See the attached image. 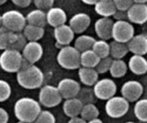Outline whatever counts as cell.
I'll list each match as a JSON object with an SVG mask.
<instances>
[{
	"mask_svg": "<svg viewBox=\"0 0 147 123\" xmlns=\"http://www.w3.org/2000/svg\"><path fill=\"white\" fill-rule=\"evenodd\" d=\"M44 79L43 72L38 66L25 60L17 73V83L26 89H35L41 87Z\"/></svg>",
	"mask_w": 147,
	"mask_h": 123,
	"instance_id": "1",
	"label": "cell"
},
{
	"mask_svg": "<svg viewBox=\"0 0 147 123\" xmlns=\"http://www.w3.org/2000/svg\"><path fill=\"white\" fill-rule=\"evenodd\" d=\"M40 103L31 97H22L15 102L14 113L22 122L32 123L41 112Z\"/></svg>",
	"mask_w": 147,
	"mask_h": 123,
	"instance_id": "2",
	"label": "cell"
},
{
	"mask_svg": "<svg viewBox=\"0 0 147 123\" xmlns=\"http://www.w3.org/2000/svg\"><path fill=\"white\" fill-rule=\"evenodd\" d=\"M80 53L74 46H64L57 53V61L62 68L67 70L79 69L81 66Z\"/></svg>",
	"mask_w": 147,
	"mask_h": 123,
	"instance_id": "3",
	"label": "cell"
},
{
	"mask_svg": "<svg viewBox=\"0 0 147 123\" xmlns=\"http://www.w3.org/2000/svg\"><path fill=\"white\" fill-rule=\"evenodd\" d=\"M24 61L22 52L18 50L6 49L0 55V67L7 73H17Z\"/></svg>",
	"mask_w": 147,
	"mask_h": 123,
	"instance_id": "4",
	"label": "cell"
},
{
	"mask_svg": "<svg viewBox=\"0 0 147 123\" xmlns=\"http://www.w3.org/2000/svg\"><path fill=\"white\" fill-rule=\"evenodd\" d=\"M2 27L14 33L23 31L27 25L26 17L18 10H9L1 15Z\"/></svg>",
	"mask_w": 147,
	"mask_h": 123,
	"instance_id": "5",
	"label": "cell"
},
{
	"mask_svg": "<svg viewBox=\"0 0 147 123\" xmlns=\"http://www.w3.org/2000/svg\"><path fill=\"white\" fill-rule=\"evenodd\" d=\"M129 109V102L123 96H114L109 99L105 105L108 116L112 118H120L124 116Z\"/></svg>",
	"mask_w": 147,
	"mask_h": 123,
	"instance_id": "6",
	"label": "cell"
},
{
	"mask_svg": "<svg viewBox=\"0 0 147 123\" xmlns=\"http://www.w3.org/2000/svg\"><path fill=\"white\" fill-rule=\"evenodd\" d=\"M61 94L57 86L45 85L40 89L39 92V102L47 108L55 107L62 102Z\"/></svg>",
	"mask_w": 147,
	"mask_h": 123,
	"instance_id": "7",
	"label": "cell"
},
{
	"mask_svg": "<svg viewBox=\"0 0 147 123\" xmlns=\"http://www.w3.org/2000/svg\"><path fill=\"white\" fill-rule=\"evenodd\" d=\"M134 27L129 21H116L113 24L112 38L115 41L128 43L134 36Z\"/></svg>",
	"mask_w": 147,
	"mask_h": 123,
	"instance_id": "8",
	"label": "cell"
},
{
	"mask_svg": "<svg viewBox=\"0 0 147 123\" xmlns=\"http://www.w3.org/2000/svg\"><path fill=\"white\" fill-rule=\"evenodd\" d=\"M116 91V84L114 81L108 78L98 80L93 86L95 96L97 99L101 100H109L115 96Z\"/></svg>",
	"mask_w": 147,
	"mask_h": 123,
	"instance_id": "9",
	"label": "cell"
},
{
	"mask_svg": "<svg viewBox=\"0 0 147 123\" xmlns=\"http://www.w3.org/2000/svg\"><path fill=\"white\" fill-rule=\"evenodd\" d=\"M121 92L122 96L129 102H137L143 94V85L136 80L127 81L122 86Z\"/></svg>",
	"mask_w": 147,
	"mask_h": 123,
	"instance_id": "10",
	"label": "cell"
},
{
	"mask_svg": "<svg viewBox=\"0 0 147 123\" xmlns=\"http://www.w3.org/2000/svg\"><path fill=\"white\" fill-rule=\"evenodd\" d=\"M57 87L63 99H65L76 97L81 89L78 82L69 78L62 79Z\"/></svg>",
	"mask_w": 147,
	"mask_h": 123,
	"instance_id": "11",
	"label": "cell"
},
{
	"mask_svg": "<svg viewBox=\"0 0 147 123\" xmlns=\"http://www.w3.org/2000/svg\"><path fill=\"white\" fill-rule=\"evenodd\" d=\"M24 60L34 64L41 59L43 55V48L39 42L29 41L22 51Z\"/></svg>",
	"mask_w": 147,
	"mask_h": 123,
	"instance_id": "12",
	"label": "cell"
},
{
	"mask_svg": "<svg viewBox=\"0 0 147 123\" xmlns=\"http://www.w3.org/2000/svg\"><path fill=\"white\" fill-rule=\"evenodd\" d=\"M114 22L110 17H101L95 22L94 29L100 40H108L112 38V31Z\"/></svg>",
	"mask_w": 147,
	"mask_h": 123,
	"instance_id": "13",
	"label": "cell"
},
{
	"mask_svg": "<svg viewBox=\"0 0 147 123\" xmlns=\"http://www.w3.org/2000/svg\"><path fill=\"white\" fill-rule=\"evenodd\" d=\"M128 20L131 23L143 24L147 22V4H136L133 5L127 11Z\"/></svg>",
	"mask_w": 147,
	"mask_h": 123,
	"instance_id": "14",
	"label": "cell"
},
{
	"mask_svg": "<svg viewBox=\"0 0 147 123\" xmlns=\"http://www.w3.org/2000/svg\"><path fill=\"white\" fill-rule=\"evenodd\" d=\"M74 31L69 24H64L54 29V37L56 43L58 46H70V43L74 40Z\"/></svg>",
	"mask_w": 147,
	"mask_h": 123,
	"instance_id": "15",
	"label": "cell"
},
{
	"mask_svg": "<svg viewBox=\"0 0 147 123\" xmlns=\"http://www.w3.org/2000/svg\"><path fill=\"white\" fill-rule=\"evenodd\" d=\"M91 19L90 16L84 12L74 14L69 21V25L75 33L80 34L86 31L90 26Z\"/></svg>",
	"mask_w": 147,
	"mask_h": 123,
	"instance_id": "16",
	"label": "cell"
},
{
	"mask_svg": "<svg viewBox=\"0 0 147 123\" xmlns=\"http://www.w3.org/2000/svg\"><path fill=\"white\" fill-rule=\"evenodd\" d=\"M129 52L134 55L144 56L147 53V35L139 34L134 35L127 43Z\"/></svg>",
	"mask_w": 147,
	"mask_h": 123,
	"instance_id": "17",
	"label": "cell"
},
{
	"mask_svg": "<svg viewBox=\"0 0 147 123\" xmlns=\"http://www.w3.org/2000/svg\"><path fill=\"white\" fill-rule=\"evenodd\" d=\"M47 22L54 28L65 24L67 21V14L60 7H52L47 10Z\"/></svg>",
	"mask_w": 147,
	"mask_h": 123,
	"instance_id": "18",
	"label": "cell"
},
{
	"mask_svg": "<svg viewBox=\"0 0 147 123\" xmlns=\"http://www.w3.org/2000/svg\"><path fill=\"white\" fill-rule=\"evenodd\" d=\"M83 105L82 101L77 97L65 99L63 106V112L70 118L78 117L81 113Z\"/></svg>",
	"mask_w": 147,
	"mask_h": 123,
	"instance_id": "19",
	"label": "cell"
},
{
	"mask_svg": "<svg viewBox=\"0 0 147 123\" xmlns=\"http://www.w3.org/2000/svg\"><path fill=\"white\" fill-rule=\"evenodd\" d=\"M128 67L134 74L144 75L147 73V60L144 56L134 55L129 59Z\"/></svg>",
	"mask_w": 147,
	"mask_h": 123,
	"instance_id": "20",
	"label": "cell"
},
{
	"mask_svg": "<svg viewBox=\"0 0 147 123\" xmlns=\"http://www.w3.org/2000/svg\"><path fill=\"white\" fill-rule=\"evenodd\" d=\"M98 75L95 68L80 67L78 69V76L80 81L87 86H94L98 81Z\"/></svg>",
	"mask_w": 147,
	"mask_h": 123,
	"instance_id": "21",
	"label": "cell"
},
{
	"mask_svg": "<svg viewBox=\"0 0 147 123\" xmlns=\"http://www.w3.org/2000/svg\"><path fill=\"white\" fill-rule=\"evenodd\" d=\"M96 12L102 17H113L116 12L113 0H98L94 5Z\"/></svg>",
	"mask_w": 147,
	"mask_h": 123,
	"instance_id": "22",
	"label": "cell"
},
{
	"mask_svg": "<svg viewBox=\"0 0 147 123\" xmlns=\"http://www.w3.org/2000/svg\"><path fill=\"white\" fill-rule=\"evenodd\" d=\"M27 23L32 25L44 27L47 24V14L44 10L36 9L30 11L26 16Z\"/></svg>",
	"mask_w": 147,
	"mask_h": 123,
	"instance_id": "23",
	"label": "cell"
},
{
	"mask_svg": "<svg viewBox=\"0 0 147 123\" xmlns=\"http://www.w3.org/2000/svg\"><path fill=\"white\" fill-rule=\"evenodd\" d=\"M27 41L38 42L45 35L44 27L27 24L22 31Z\"/></svg>",
	"mask_w": 147,
	"mask_h": 123,
	"instance_id": "24",
	"label": "cell"
},
{
	"mask_svg": "<svg viewBox=\"0 0 147 123\" xmlns=\"http://www.w3.org/2000/svg\"><path fill=\"white\" fill-rule=\"evenodd\" d=\"M129 52L127 43L113 41L110 43V56L113 59H122Z\"/></svg>",
	"mask_w": 147,
	"mask_h": 123,
	"instance_id": "25",
	"label": "cell"
},
{
	"mask_svg": "<svg viewBox=\"0 0 147 123\" xmlns=\"http://www.w3.org/2000/svg\"><path fill=\"white\" fill-rule=\"evenodd\" d=\"M96 39L88 35H81L78 36L75 40L74 47L80 53L91 50L96 42Z\"/></svg>",
	"mask_w": 147,
	"mask_h": 123,
	"instance_id": "26",
	"label": "cell"
},
{
	"mask_svg": "<svg viewBox=\"0 0 147 123\" xmlns=\"http://www.w3.org/2000/svg\"><path fill=\"white\" fill-rule=\"evenodd\" d=\"M100 60V58L92 49L80 53V64L83 67L96 68Z\"/></svg>",
	"mask_w": 147,
	"mask_h": 123,
	"instance_id": "27",
	"label": "cell"
},
{
	"mask_svg": "<svg viewBox=\"0 0 147 123\" xmlns=\"http://www.w3.org/2000/svg\"><path fill=\"white\" fill-rule=\"evenodd\" d=\"M27 40L23 33H14L11 32V37H10L9 45L8 49L18 50L22 52L24 49V46L27 43Z\"/></svg>",
	"mask_w": 147,
	"mask_h": 123,
	"instance_id": "28",
	"label": "cell"
},
{
	"mask_svg": "<svg viewBox=\"0 0 147 123\" xmlns=\"http://www.w3.org/2000/svg\"><path fill=\"white\" fill-rule=\"evenodd\" d=\"M129 67L122 59H113L109 72L112 77L121 78L126 75Z\"/></svg>",
	"mask_w": 147,
	"mask_h": 123,
	"instance_id": "29",
	"label": "cell"
},
{
	"mask_svg": "<svg viewBox=\"0 0 147 123\" xmlns=\"http://www.w3.org/2000/svg\"><path fill=\"white\" fill-rule=\"evenodd\" d=\"M99 114L100 112H99L98 108L94 104L87 103L83 105L81 113H80V117L83 120L88 122V121L98 118Z\"/></svg>",
	"mask_w": 147,
	"mask_h": 123,
	"instance_id": "30",
	"label": "cell"
},
{
	"mask_svg": "<svg viewBox=\"0 0 147 123\" xmlns=\"http://www.w3.org/2000/svg\"><path fill=\"white\" fill-rule=\"evenodd\" d=\"M134 112L139 120L147 122V99H139L135 104Z\"/></svg>",
	"mask_w": 147,
	"mask_h": 123,
	"instance_id": "31",
	"label": "cell"
},
{
	"mask_svg": "<svg viewBox=\"0 0 147 123\" xmlns=\"http://www.w3.org/2000/svg\"><path fill=\"white\" fill-rule=\"evenodd\" d=\"M92 50L100 58L109 57L110 56V43H108L107 40H100V39L96 40Z\"/></svg>",
	"mask_w": 147,
	"mask_h": 123,
	"instance_id": "32",
	"label": "cell"
},
{
	"mask_svg": "<svg viewBox=\"0 0 147 123\" xmlns=\"http://www.w3.org/2000/svg\"><path fill=\"white\" fill-rule=\"evenodd\" d=\"M11 94V88L5 80L0 79V102L7 101Z\"/></svg>",
	"mask_w": 147,
	"mask_h": 123,
	"instance_id": "33",
	"label": "cell"
},
{
	"mask_svg": "<svg viewBox=\"0 0 147 123\" xmlns=\"http://www.w3.org/2000/svg\"><path fill=\"white\" fill-rule=\"evenodd\" d=\"M113 59L111 56L104 58H100V61L98 63L96 67L95 68L99 74L105 73L106 72L109 71L111 66L112 63H113Z\"/></svg>",
	"mask_w": 147,
	"mask_h": 123,
	"instance_id": "34",
	"label": "cell"
},
{
	"mask_svg": "<svg viewBox=\"0 0 147 123\" xmlns=\"http://www.w3.org/2000/svg\"><path fill=\"white\" fill-rule=\"evenodd\" d=\"M11 34V32L4 27L0 28V50H4L8 49Z\"/></svg>",
	"mask_w": 147,
	"mask_h": 123,
	"instance_id": "35",
	"label": "cell"
},
{
	"mask_svg": "<svg viewBox=\"0 0 147 123\" xmlns=\"http://www.w3.org/2000/svg\"><path fill=\"white\" fill-rule=\"evenodd\" d=\"M55 118L51 112L48 110H42L32 123H55Z\"/></svg>",
	"mask_w": 147,
	"mask_h": 123,
	"instance_id": "36",
	"label": "cell"
},
{
	"mask_svg": "<svg viewBox=\"0 0 147 123\" xmlns=\"http://www.w3.org/2000/svg\"><path fill=\"white\" fill-rule=\"evenodd\" d=\"M34 4L37 9L42 10H49L54 4L55 0H33Z\"/></svg>",
	"mask_w": 147,
	"mask_h": 123,
	"instance_id": "37",
	"label": "cell"
},
{
	"mask_svg": "<svg viewBox=\"0 0 147 123\" xmlns=\"http://www.w3.org/2000/svg\"><path fill=\"white\" fill-rule=\"evenodd\" d=\"M113 2L116 10L126 12L134 4L133 0H113Z\"/></svg>",
	"mask_w": 147,
	"mask_h": 123,
	"instance_id": "38",
	"label": "cell"
},
{
	"mask_svg": "<svg viewBox=\"0 0 147 123\" xmlns=\"http://www.w3.org/2000/svg\"><path fill=\"white\" fill-rule=\"evenodd\" d=\"M113 17L116 20V21L128 20L127 12L121 11V10H116V12L113 15Z\"/></svg>",
	"mask_w": 147,
	"mask_h": 123,
	"instance_id": "39",
	"label": "cell"
},
{
	"mask_svg": "<svg viewBox=\"0 0 147 123\" xmlns=\"http://www.w3.org/2000/svg\"><path fill=\"white\" fill-rule=\"evenodd\" d=\"M11 2L16 6L22 8H25L30 5L33 0H11Z\"/></svg>",
	"mask_w": 147,
	"mask_h": 123,
	"instance_id": "40",
	"label": "cell"
},
{
	"mask_svg": "<svg viewBox=\"0 0 147 123\" xmlns=\"http://www.w3.org/2000/svg\"><path fill=\"white\" fill-rule=\"evenodd\" d=\"M9 114L5 109L0 107V123H7L9 121Z\"/></svg>",
	"mask_w": 147,
	"mask_h": 123,
	"instance_id": "41",
	"label": "cell"
},
{
	"mask_svg": "<svg viewBox=\"0 0 147 123\" xmlns=\"http://www.w3.org/2000/svg\"><path fill=\"white\" fill-rule=\"evenodd\" d=\"M67 123H87V121L83 120L81 117H75L70 118Z\"/></svg>",
	"mask_w": 147,
	"mask_h": 123,
	"instance_id": "42",
	"label": "cell"
},
{
	"mask_svg": "<svg viewBox=\"0 0 147 123\" xmlns=\"http://www.w3.org/2000/svg\"><path fill=\"white\" fill-rule=\"evenodd\" d=\"M84 4L88 5H95L98 0H81Z\"/></svg>",
	"mask_w": 147,
	"mask_h": 123,
	"instance_id": "43",
	"label": "cell"
},
{
	"mask_svg": "<svg viewBox=\"0 0 147 123\" xmlns=\"http://www.w3.org/2000/svg\"><path fill=\"white\" fill-rule=\"evenodd\" d=\"M87 123H103V122L101 120L99 119V118H96V119L88 121V122H87Z\"/></svg>",
	"mask_w": 147,
	"mask_h": 123,
	"instance_id": "44",
	"label": "cell"
},
{
	"mask_svg": "<svg viewBox=\"0 0 147 123\" xmlns=\"http://www.w3.org/2000/svg\"><path fill=\"white\" fill-rule=\"evenodd\" d=\"M133 1L136 4H146L147 0H133Z\"/></svg>",
	"mask_w": 147,
	"mask_h": 123,
	"instance_id": "45",
	"label": "cell"
},
{
	"mask_svg": "<svg viewBox=\"0 0 147 123\" xmlns=\"http://www.w3.org/2000/svg\"><path fill=\"white\" fill-rule=\"evenodd\" d=\"M7 1V0H0V6L2 5V4H5Z\"/></svg>",
	"mask_w": 147,
	"mask_h": 123,
	"instance_id": "46",
	"label": "cell"
},
{
	"mask_svg": "<svg viewBox=\"0 0 147 123\" xmlns=\"http://www.w3.org/2000/svg\"><path fill=\"white\" fill-rule=\"evenodd\" d=\"M2 27V19H1V15L0 14V28Z\"/></svg>",
	"mask_w": 147,
	"mask_h": 123,
	"instance_id": "47",
	"label": "cell"
},
{
	"mask_svg": "<svg viewBox=\"0 0 147 123\" xmlns=\"http://www.w3.org/2000/svg\"><path fill=\"white\" fill-rule=\"evenodd\" d=\"M125 123H136V122H131V121H129V122H125Z\"/></svg>",
	"mask_w": 147,
	"mask_h": 123,
	"instance_id": "48",
	"label": "cell"
},
{
	"mask_svg": "<svg viewBox=\"0 0 147 123\" xmlns=\"http://www.w3.org/2000/svg\"><path fill=\"white\" fill-rule=\"evenodd\" d=\"M17 123H27V122H22V121H19Z\"/></svg>",
	"mask_w": 147,
	"mask_h": 123,
	"instance_id": "49",
	"label": "cell"
},
{
	"mask_svg": "<svg viewBox=\"0 0 147 123\" xmlns=\"http://www.w3.org/2000/svg\"><path fill=\"white\" fill-rule=\"evenodd\" d=\"M146 4H147V2H146Z\"/></svg>",
	"mask_w": 147,
	"mask_h": 123,
	"instance_id": "50",
	"label": "cell"
}]
</instances>
